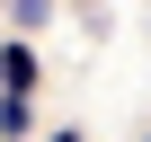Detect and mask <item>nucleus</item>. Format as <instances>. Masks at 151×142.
Segmentation results:
<instances>
[{"label": "nucleus", "instance_id": "7ed1b4c3", "mask_svg": "<svg viewBox=\"0 0 151 142\" xmlns=\"http://www.w3.org/2000/svg\"><path fill=\"white\" fill-rule=\"evenodd\" d=\"M53 142H80V133H53Z\"/></svg>", "mask_w": 151, "mask_h": 142}, {"label": "nucleus", "instance_id": "f257e3e1", "mask_svg": "<svg viewBox=\"0 0 151 142\" xmlns=\"http://www.w3.org/2000/svg\"><path fill=\"white\" fill-rule=\"evenodd\" d=\"M0 80L27 98V89H36V53H27V44H9V53H0Z\"/></svg>", "mask_w": 151, "mask_h": 142}, {"label": "nucleus", "instance_id": "f03ea898", "mask_svg": "<svg viewBox=\"0 0 151 142\" xmlns=\"http://www.w3.org/2000/svg\"><path fill=\"white\" fill-rule=\"evenodd\" d=\"M0 133H9V142L27 133V98H18V89H0Z\"/></svg>", "mask_w": 151, "mask_h": 142}]
</instances>
